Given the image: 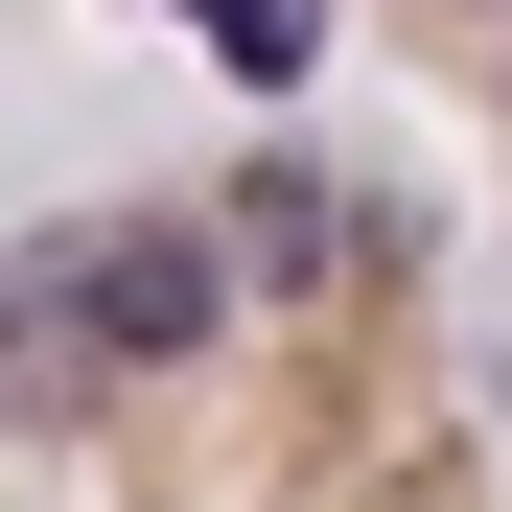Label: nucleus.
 I'll use <instances>...</instances> for the list:
<instances>
[{"label":"nucleus","instance_id":"f257e3e1","mask_svg":"<svg viewBox=\"0 0 512 512\" xmlns=\"http://www.w3.org/2000/svg\"><path fill=\"white\" fill-rule=\"evenodd\" d=\"M0 512H489L396 210L256 163L0 256Z\"/></svg>","mask_w":512,"mask_h":512}]
</instances>
